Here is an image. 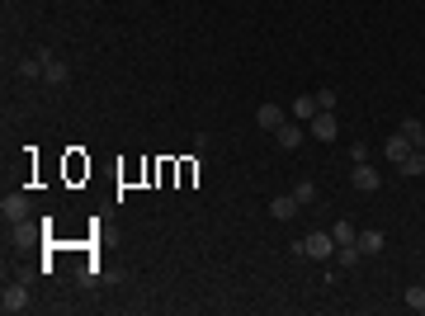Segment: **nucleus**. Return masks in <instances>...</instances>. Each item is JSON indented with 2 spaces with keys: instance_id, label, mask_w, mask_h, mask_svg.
Here are the masks:
<instances>
[{
  "instance_id": "obj_18",
  "label": "nucleus",
  "mask_w": 425,
  "mask_h": 316,
  "mask_svg": "<svg viewBox=\"0 0 425 316\" xmlns=\"http://www.w3.org/2000/svg\"><path fill=\"white\" fill-rule=\"evenodd\" d=\"M293 198H298L302 208H312V203H317V185H312V180H302V185L293 189Z\"/></svg>"
},
{
  "instance_id": "obj_7",
  "label": "nucleus",
  "mask_w": 425,
  "mask_h": 316,
  "mask_svg": "<svg viewBox=\"0 0 425 316\" xmlns=\"http://www.w3.org/2000/svg\"><path fill=\"white\" fill-rule=\"evenodd\" d=\"M298 208H302V203H298L293 194H274V198H269V217H274V222H293Z\"/></svg>"
},
{
  "instance_id": "obj_6",
  "label": "nucleus",
  "mask_w": 425,
  "mask_h": 316,
  "mask_svg": "<svg viewBox=\"0 0 425 316\" xmlns=\"http://www.w3.org/2000/svg\"><path fill=\"white\" fill-rule=\"evenodd\" d=\"M307 128H312V137H317V142H336L341 123H336V113H331V109H321V113L312 118V123H307Z\"/></svg>"
},
{
  "instance_id": "obj_9",
  "label": "nucleus",
  "mask_w": 425,
  "mask_h": 316,
  "mask_svg": "<svg viewBox=\"0 0 425 316\" xmlns=\"http://www.w3.org/2000/svg\"><path fill=\"white\" fill-rule=\"evenodd\" d=\"M317 113H321L317 95H298V100H293V118H298V123H312Z\"/></svg>"
},
{
  "instance_id": "obj_3",
  "label": "nucleus",
  "mask_w": 425,
  "mask_h": 316,
  "mask_svg": "<svg viewBox=\"0 0 425 316\" xmlns=\"http://www.w3.org/2000/svg\"><path fill=\"white\" fill-rule=\"evenodd\" d=\"M28 307V284H5V292H0V312L15 316Z\"/></svg>"
},
{
  "instance_id": "obj_19",
  "label": "nucleus",
  "mask_w": 425,
  "mask_h": 316,
  "mask_svg": "<svg viewBox=\"0 0 425 316\" xmlns=\"http://www.w3.org/2000/svg\"><path fill=\"white\" fill-rule=\"evenodd\" d=\"M373 156V151H369V147H364V142H354V147H350V160H354V165H364V160H369Z\"/></svg>"
},
{
  "instance_id": "obj_10",
  "label": "nucleus",
  "mask_w": 425,
  "mask_h": 316,
  "mask_svg": "<svg viewBox=\"0 0 425 316\" xmlns=\"http://www.w3.org/2000/svg\"><path fill=\"white\" fill-rule=\"evenodd\" d=\"M383 151H388V160H392V165H401V160L411 156V151H416V147H411V142H406V137H388V147H383Z\"/></svg>"
},
{
  "instance_id": "obj_8",
  "label": "nucleus",
  "mask_w": 425,
  "mask_h": 316,
  "mask_svg": "<svg viewBox=\"0 0 425 316\" xmlns=\"http://www.w3.org/2000/svg\"><path fill=\"white\" fill-rule=\"evenodd\" d=\"M255 123H260L265 132H279L289 118H284V109H279V104H260V109H255Z\"/></svg>"
},
{
  "instance_id": "obj_11",
  "label": "nucleus",
  "mask_w": 425,
  "mask_h": 316,
  "mask_svg": "<svg viewBox=\"0 0 425 316\" xmlns=\"http://www.w3.org/2000/svg\"><path fill=\"white\" fill-rule=\"evenodd\" d=\"M401 137H406L416 151H425V123L421 118H406V123H401Z\"/></svg>"
},
{
  "instance_id": "obj_5",
  "label": "nucleus",
  "mask_w": 425,
  "mask_h": 316,
  "mask_svg": "<svg viewBox=\"0 0 425 316\" xmlns=\"http://www.w3.org/2000/svg\"><path fill=\"white\" fill-rule=\"evenodd\" d=\"M383 185V175H378V165H354V175H350V189H359V194H373V189Z\"/></svg>"
},
{
  "instance_id": "obj_15",
  "label": "nucleus",
  "mask_w": 425,
  "mask_h": 316,
  "mask_svg": "<svg viewBox=\"0 0 425 316\" xmlns=\"http://www.w3.org/2000/svg\"><path fill=\"white\" fill-rule=\"evenodd\" d=\"M15 76H24V80H33V76H43V57H24L19 66H15Z\"/></svg>"
},
{
  "instance_id": "obj_13",
  "label": "nucleus",
  "mask_w": 425,
  "mask_h": 316,
  "mask_svg": "<svg viewBox=\"0 0 425 316\" xmlns=\"http://www.w3.org/2000/svg\"><path fill=\"white\" fill-rule=\"evenodd\" d=\"M354 245H359V255H378L383 250V232H359Z\"/></svg>"
},
{
  "instance_id": "obj_16",
  "label": "nucleus",
  "mask_w": 425,
  "mask_h": 316,
  "mask_svg": "<svg viewBox=\"0 0 425 316\" xmlns=\"http://www.w3.org/2000/svg\"><path fill=\"white\" fill-rule=\"evenodd\" d=\"M331 236H336V250H341V245H354V236H359V232H354L350 222H336V227H331Z\"/></svg>"
},
{
  "instance_id": "obj_14",
  "label": "nucleus",
  "mask_w": 425,
  "mask_h": 316,
  "mask_svg": "<svg viewBox=\"0 0 425 316\" xmlns=\"http://www.w3.org/2000/svg\"><path fill=\"white\" fill-rule=\"evenodd\" d=\"M397 170H401V175H406V180H416V175H425V151H411V156L401 160Z\"/></svg>"
},
{
  "instance_id": "obj_17",
  "label": "nucleus",
  "mask_w": 425,
  "mask_h": 316,
  "mask_svg": "<svg viewBox=\"0 0 425 316\" xmlns=\"http://www.w3.org/2000/svg\"><path fill=\"white\" fill-rule=\"evenodd\" d=\"M401 302H406L411 312H425V288H421V284H411V288L401 292Z\"/></svg>"
},
{
  "instance_id": "obj_12",
  "label": "nucleus",
  "mask_w": 425,
  "mask_h": 316,
  "mask_svg": "<svg viewBox=\"0 0 425 316\" xmlns=\"http://www.w3.org/2000/svg\"><path fill=\"white\" fill-rule=\"evenodd\" d=\"M274 137H279V147H284V151H298V147H302V128H298V123H284Z\"/></svg>"
},
{
  "instance_id": "obj_20",
  "label": "nucleus",
  "mask_w": 425,
  "mask_h": 316,
  "mask_svg": "<svg viewBox=\"0 0 425 316\" xmlns=\"http://www.w3.org/2000/svg\"><path fill=\"white\" fill-rule=\"evenodd\" d=\"M317 104L321 109H336V90H317Z\"/></svg>"
},
{
  "instance_id": "obj_4",
  "label": "nucleus",
  "mask_w": 425,
  "mask_h": 316,
  "mask_svg": "<svg viewBox=\"0 0 425 316\" xmlns=\"http://www.w3.org/2000/svg\"><path fill=\"white\" fill-rule=\"evenodd\" d=\"M43 80L53 85V90H62L66 80H71V66L62 62V57H53V53H43Z\"/></svg>"
},
{
  "instance_id": "obj_2",
  "label": "nucleus",
  "mask_w": 425,
  "mask_h": 316,
  "mask_svg": "<svg viewBox=\"0 0 425 316\" xmlns=\"http://www.w3.org/2000/svg\"><path fill=\"white\" fill-rule=\"evenodd\" d=\"M0 217H5L10 227L28 222V194H5V198H0Z\"/></svg>"
},
{
  "instance_id": "obj_1",
  "label": "nucleus",
  "mask_w": 425,
  "mask_h": 316,
  "mask_svg": "<svg viewBox=\"0 0 425 316\" xmlns=\"http://www.w3.org/2000/svg\"><path fill=\"white\" fill-rule=\"evenodd\" d=\"M298 245H302V260H331V255H336V236H331V232H312V236H302Z\"/></svg>"
}]
</instances>
